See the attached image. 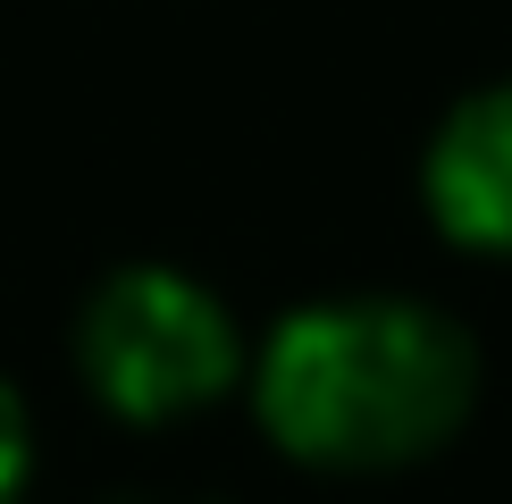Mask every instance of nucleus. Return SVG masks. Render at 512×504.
<instances>
[{
    "label": "nucleus",
    "instance_id": "7ed1b4c3",
    "mask_svg": "<svg viewBox=\"0 0 512 504\" xmlns=\"http://www.w3.org/2000/svg\"><path fill=\"white\" fill-rule=\"evenodd\" d=\"M420 194L445 244L512 261V84H479L429 135Z\"/></svg>",
    "mask_w": 512,
    "mask_h": 504
},
{
    "label": "nucleus",
    "instance_id": "20e7f679",
    "mask_svg": "<svg viewBox=\"0 0 512 504\" xmlns=\"http://www.w3.org/2000/svg\"><path fill=\"white\" fill-rule=\"evenodd\" d=\"M26 479H34V420L26 395L0 378V504H26Z\"/></svg>",
    "mask_w": 512,
    "mask_h": 504
},
{
    "label": "nucleus",
    "instance_id": "39448f33",
    "mask_svg": "<svg viewBox=\"0 0 512 504\" xmlns=\"http://www.w3.org/2000/svg\"><path fill=\"white\" fill-rule=\"evenodd\" d=\"M135 504H143V496H135ZM152 504H185V496H152Z\"/></svg>",
    "mask_w": 512,
    "mask_h": 504
},
{
    "label": "nucleus",
    "instance_id": "f257e3e1",
    "mask_svg": "<svg viewBox=\"0 0 512 504\" xmlns=\"http://www.w3.org/2000/svg\"><path fill=\"white\" fill-rule=\"evenodd\" d=\"M479 404V345L412 294H328L286 311L252 353L261 437L303 471L378 479L454 446Z\"/></svg>",
    "mask_w": 512,
    "mask_h": 504
},
{
    "label": "nucleus",
    "instance_id": "f03ea898",
    "mask_svg": "<svg viewBox=\"0 0 512 504\" xmlns=\"http://www.w3.org/2000/svg\"><path fill=\"white\" fill-rule=\"evenodd\" d=\"M76 370L118 420L160 429V420H185L236 387L244 336H236V311L202 278L135 261L93 286V303L76 320Z\"/></svg>",
    "mask_w": 512,
    "mask_h": 504
}]
</instances>
